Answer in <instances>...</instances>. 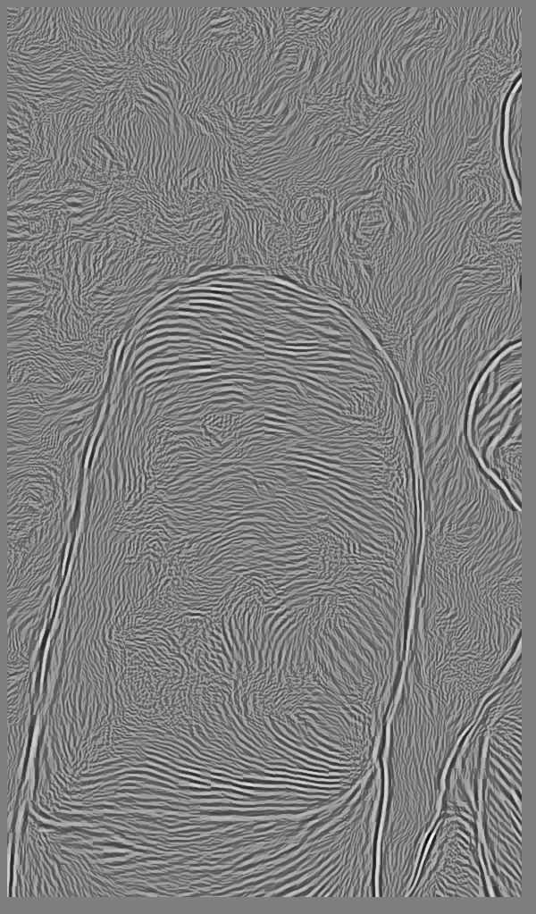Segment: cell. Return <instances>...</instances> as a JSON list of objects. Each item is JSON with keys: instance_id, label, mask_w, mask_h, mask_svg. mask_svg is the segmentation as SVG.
<instances>
[{"instance_id": "2", "label": "cell", "mask_w": 536, "mask_h": 914, "mask_svg": "<svg viewBox=\"0 0 536 914\" xmlns=\"http://www.w3.org/2000/svg\"><path fill=\"white\" fill-rule=\"evenodd\" d=\"M477 824L441 809L407 896H489Z\"/></svg>"}, {"instance_id": "4", "label": "cell", "mask_w": 536, "mask_h": 914, "mask_svg": "<svg viewBox=\"0 0 536 914\" xmlns=\"http://www.w3.org/2000/svg\"><path fill=\"white\" fill-rule=\"evenodd\" d=\"M477 333V332H476ZM478 335V334H477ZM479 336V335H478ZM480 337V336H479ZM481 339V338H480ZM482 340V339H481ZM483 341V340H482ZM484 343V342H483ZM485 344V343H484ZM486 345V344H485ZM488 348V347H487ZM490 349V348H489ZM491 351V350H490ZM492 352V351H491ZM493 353V352H492ZM494 354V353H493ZM495 355V354H494ZM496 356V355H495Z\"/></svg>"}, {"instance_id": "1", "label": "cell", "mask_w": 536, "mask_h": 914, "mask_svg": "<svg viewBox=\"0 0 536 914\" xmlns=\"http://www.w3.org/2000/svg\"><path fill=\"white\" fill-rule=\"evenodd\" d=\"M409 631L441 663L464 666L512 654L521 635V572L478 553L422 561Z\"/></svg>"}, {"instance_id": "3", "label": "cell", "mask_w": 536, "mask_h": 914, "mask_svg": "<svg viewBox=\"0 0 536 914\" xmlns=\"http://www.w3.org/2000/svg\"><path fill=\"white\" fill-rule=\"evenodd\" d=\"M521 346L501 352L486 368L469 397L465 433L481 459L501 440L522 432Z\"/></svg>"}]
</instances>
